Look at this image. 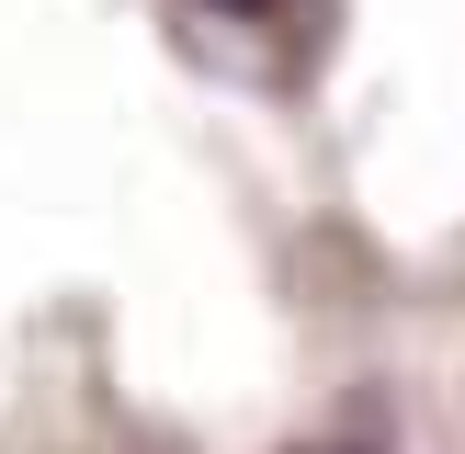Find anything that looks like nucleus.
I'll return each instance as SVG.
<instances>
[{"mask_svg": "<svg viewBox=\"0 0 465 454\" xmlns=\"http://www.w3.org/2000/svg\"><path fill=\"white\" fill-rule=\"evenodd\" d=\"M216 12H272V0H216Z\"/></svg>", "mask_w": 465, "mask_h": 454, "instance_id": "1", "label": "nucleus"}]
</instances>
